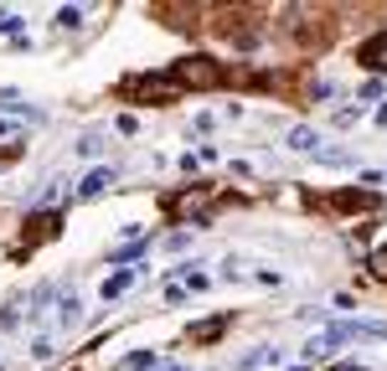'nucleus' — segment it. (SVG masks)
I'll use <instances>...</instances> for the list:
<instances>
[{
    "label": "nucleus",
    "mask_w": 387,
    "mask_h": 371,
    "mask_svg": "<svg viewBox=\"0 0 387 371\" xmlns=\"http://www.w3.org/2000/svg\"><path fill=\"white\" fill-rule=\"evenodd\" d=\"M119 98H129V103H176V98H181V88H176L170 78L135 73V78H124V83H119Z\"/></svg>",
    "instance_id": "nucleus-1"
},
{
    "label": "nucleus",
    "mask_w": 387,
    "mask_h": 371,
    "mask_svg": "<svg viewBox=\"0 0 387 371\" xmlns=\"http://www.w3.org/2000/svg\"><path fill=\"white\" fill-rule=\"evenodd\" d=\"M170 83H176V88H222V68L212 57H181L176 68H170Z\"/></svg>",
    "instance_id": "nucleus-2"
},
{
    "label": "nucleus",
    "mask_w": 387,
    "mask_h": 371,
    "mask_svg": "<svg viewBox=\"0 0 387 371\" xmlns=\"http://www.w3.org/2000/svg\"><path fill=\"white\" fill-rule=\"evenodd\" d=\"M331 335L346 345V340H387V325H367V320H336Z\"/></svg>",
    "instance_id": "nucleus-3"
},
{
    "label": "nucleus",
    "mask_w": 387,
    "mask_h": 371,
    "mask_svg": "<svg viewBox=\"0 0 387 371\" xmlns=\"http://www.w3.org/2000/svg\"><path fill=\"white\" fill-rule=\"evenodd\" d=\"M140 273H145V268H114L109 278L98 283V294H103V304H109V299H124V294H129V289H135V283H140Z\"/></svg>",
    "instance_id": "nucleus-4"
},
{
    "label": "nucleus",
    "mask_w": 387,
    "mask_h": 371,
    "mask_svg": "<svg viewBox=\"0 0 387 371\" xmlns=\"http://www.w3.org/2000/svg\"><path fill=\"white\" fill-rule=\"evenodd\" d=\"M356 62L361 68H372V73H387V31H377V36H367L356 47Z\"/></svg>",
    "instance_id": "nucleus-5"
},
{
    "label": "nucleus",
    "mask_w": 387,
    "mask_h": 371,
    "mask_svg": "<svg viewBox=\"0 0 387 371\" xmlns=\"http://www.w3.org/2000/svg\"><path fill=\"white\" fill-rule=\"evenodd\" d=\"M320 207L326 211H367V207H377V196L372 191H341V196H320Z\"/></svg>",
    "instance_id": "nucleus-6"
},
{
    "label": "nucleus",
    "mask_w": 387,
    "mask_h": 371,
    "mask_svg": "<svg viewBox=\"0 0 387 371\" xmlns=\"http://www.w3.org/2000/svg\"><path fill=\"white\" fill-rule=\"evenodd\" d=\"M284 145H289V150H299V155H320V150H326V145H320V135H315L310 124H294L289 135H284Z\"/></svg>",
    "instance_id": "nucleus-7"
},
{
    "label": "nucleus",
    "mask_w": 387,
    "mask_h": 371,
    "mask_svg": "<svg viewBox=\"0 0 387 371\" xmlns=\"http://www.w3.org/2000/svg\"><path fill=\"white\" fill-rule=\"evenodd\" d=\"M222 330H227V315H212V320H202V325H191L186 340H191V345H207V340H217Z\"/></svg>",
    "instance_id": "nucleus-8"
},
{
    "label": "nucleus",
    "mask_w": 387,
    "mask_h": 371,
    "mask_svg": "<svg viewBox=\"0 0 387 371\" xmlns=\"http://www.w3.org/2000/svg\"><path fill=\"white\" fill-rule=\"evenodd\" d=\"M336 345H341V340H336L331 330H320V335H310V340H305V351H299V356H305V361H331Z\"/></svg>",
    "instance_id": "nucleus-9"
},
{
    "label": "nucleus",
    "mask_w": 387,
    "mask_h": 371,
    "mask_svg": "<svg viewBox=\"0 0 387 371\" xmlns=\"http://www.w3.org/2000/svg\"><path fill=\"white\" fill-rule=\"evenodd\" d=\"M109 181H114V170H109V165H98V170H88V176H83L78 196H83V202H88V196H98V191L109 186Z\"/></svg>",
    "instance_id": "nucleus-10"
},
{
    "label": "nucleus",
    "mask_w": 387,
    "mask_h": 371,
    "mask_svg": "<svg viewBox=\"0 0 387 371\" xmlns=\"http://www.w3.org/2000/svg\"><path fill=\"white\" fill-rule=\"evenodd\" d=\"M78 315H83V299L68 289V294L57 299V320H62V325H78Z\"/></svg>",
    "instance_id": "nucleus-11"
},
{
    "label": "nucleus",
    "mask_w": 387,
    "mask_h": 371,
    "mask_svg": "<svg viewBox=\"0 0 387 371\" xmlns=\"http://www.w3.org/2000/svg\"><path fill=\"white\" fill-rule=\"evenodd\" d=\"M52 227H57V216H36V222H31V237H26V248H31V243H47Z\"/></svg>",
    "instance_id": "nucleus-12"
},
{
    "label": "nucleus",
    "mask_w": 387,
    "mask_h": 371,
    "mask_svg": "<svg viewBox=\"0 0 387 371\" xmlns=\"http://www.w3.org/2000/svg\"><path fill=\"white\" fill-rule=\"evenodd\" d=\"M98 150H103V135H98V129H88V135H83V145H78V155H98Z\"/></svg>",
    "instance_id": "nucleus-13"
},
{
    "label": "nucleus",
    "mask_w": 387,
    "mask_h": 371,
    "mask_svg": "<svg viewBox=\"0 0 387 371\" xmlns=\"http://www.w3.org/2000/svg\"><path fill=\"white\" fill-rule=\"evenodd\" d=\"M78 21H83V11H78V6H62V11H57V26H62V31H73Z\"/></svg>",
    "instance_id": "nucleus-14"
},
{
    "label": "nucleus",
    "mask_w": 387,
    "mask_h": 371,
    "mask_svg": "<svg viewBox=\"0 0 387 371\" xmlns=\"http://www.w3.org/2000/svg\"><path fill=\"white\" fill-rule=\"evenodd\" d=\"M356 119H361V108H336V114H331V124H336V129H351Z\"/></svg>",
    "instance_id": "nucleus-15"
},
{
    "label": "nucleus",
    "mask_w": 387,
    "mask_h": 371,
    "mask_svg": "<svg viewBox=\"0 0 387 371\" xmlns=\"http://www.w3.org/2000/svg\"><path fill=\"white\" fill-rule=\"evenodd\" d=\"M145 366H155V356H150V351H135V356H129L119 371H145Z\"/></svg>",
    "instance_id": "nucleus-16"
},
{
    "label": "nucleus",
    "mask_w": 387,
    "mask_h": 371,
    "mask_svg": "<svg viewBox=\"0 0 387 371\" xmlns=\"http://www.w3.org/2000/svg\"><path fill=\"white\" fill-rule=\"evenodd\" d=\"M367 268H372V273H377V278L387 283V248H377V253L367 258Z\"/></svg>",
    "instance_id": "nucleus-17"
},
{
    "label": "nucleus",
    "mask_w": 387,
    "mask_h": 371,
    "mask_svg": "<svg viewBox=\"0 0 387 371\" xmlns=\"http://www.w3.org/2000/svg\"><path fill=\"white\" fill-rule=\"evenodd\" d=\"M21 31V16H0V36H16Z\"/></svg>",
    "instance_id": "nucleus-18"
},
{
    "label": "nucleus",
    "mask_w": 387,
    "mask_h": 371,
    "mask_svg": "<svg viewBox=\"0 0 387 371\" xmlns=\"http://www.w3.org/2000/svg\"><path fill=\"white\" fill-rule=\"evenodd\" d=\"M377 124H382V129H387V103H382V108H377Z\"/></svg>",
    "instance_id": "nucleus-19"
},
{
    "label": "nucleus",
    "mask_w": 387,
    "mask_h": 371,
    "mask_svg": "<svg viewBox=\"0 0 387 371\" xmlns=\"http://www.w3.org/2000/svg\"><path fill=\"white\" fill-rule=\"evenodd\" d=\"M336 371H361V366H336Z\"/></svg>",
    "instance_id": "nucleus-20"
},
{
    "label": "nucleus",
    "mask_w": 387,
    "mask_h": 371,
    "mask_svg": "<svg viewBox=\"0 0 387 371\" xmlns=\"http://www.w3.org/2000/svg\"><path fill=\"white\" fill-rule=\"evenodd\" d=\"M165 371H186V366H165Z\"/></svg>",
    "instance_id": "nucleus-21"
},
{
    "label": "nucleus",
    "mask_w": 387,
    "mask_h": 371,
    "mask_svg": "<svg viewBox=\"0 0 387 371\" xmlns=\"http://www.w3.org/2000/svg\"><path fill=\"white\" fill-rule=\"evenodd\" d=\"M0 366H6V356H0Z\"/></svg>",
    "instance_id": "nucleus-22"
}]
</instances>
